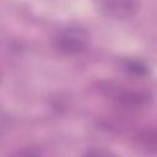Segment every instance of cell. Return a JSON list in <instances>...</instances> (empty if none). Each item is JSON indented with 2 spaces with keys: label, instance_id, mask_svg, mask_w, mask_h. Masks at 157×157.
<instances>
[{
  "label": "cell",
  "instance_id": "7a4b0ae2",
  "mask_svg": "<svg viewBox=\"0 0 157 157\" xmlns=\"http://www.w3.org/2000/svg\"><path fill=\"white\" fill-rule=\"evenodd\" d=\"M112 99L120 107L126 109H140L151 102V94L141 90H112Z\"/></svg>",
  "mask_w": 157,
  "mask_h": 157
},
{
  "label": "cell",
  "instance_id": "5b68a950",
  "mask_svg": "<svg viewBox=\"0 0 157 157\" xmlns=\"http://www.w3.org/2000/svg\"><path fill=\"white\" fill-rule=\"evenodd\" d=\"M124 69L134 76H145L148 74V66L139 60H126L124 63Z\"/></svg>",
  "mask_w": 157,
  "mask_h": 157
},
{
  "label": "cell",
  "instance_id": "6da1fadb",
  "mask_svg": "<svg viewBox=\"0 0 157 157\" xmlns=\"http://www.w3.org/2000/svg\"><path fill=\"white\" fill-rule=\"evenodd\" d=\"M88 33L78 27H67L58 31L53 38V47L64 54H77L83 52L88 45Z\"/></svg>",
  "mask_w": 157,
  "mask_h": 157
},
{
  "label": "cell",
  "instance_id": "3957f363",
  "mask_svg": "<svg viewBox=\"0 0 157 157\" xmlns=\"http://www.w3.org/2000/svg\"><path fill=\"white\" fill-rule=\"evenodd\" d=\"M101 11L114 18H129L139 11L137 0H101Z\"/></svg>",
  "mask_w": 157,
  "mask_h": 157
},
{
  "label": "cell",
  "instance_id": "277c9868",
  "mask_svg": "<svg viewBox=\"0 0 157 157\" xmlns=\"http://www.w3.org/2000/svg\"><path fill=\"white\" fill-rule=\"evenodd\" d=\"M135 144L141 151L150 155H157V130L144 129L139 131L135 136Z\"/></svg>",
  "mask_w": 157,
  "mask_h": 157
}]
</instances>
